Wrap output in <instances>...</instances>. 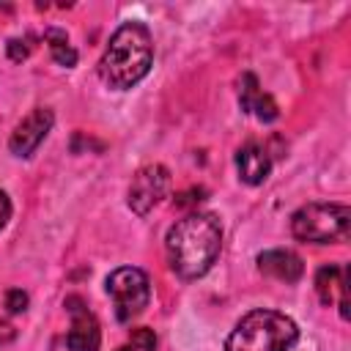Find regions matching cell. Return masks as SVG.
Returning a JSON list of instances; mask_svg holds the SVG:
<instances>
[{
    "label": "cell",
    "instance_id": "6da1fadb",
    "mask_svg": "<svg viewBox=\"0 0 351 351\" xmlns=\"http://www.w3.org/2000/svg\"><path fill=\"white\" fill-rule=\"evenodd\" d=\"M170 266L184 280L203 277L222 250V225L208 211H195L181 217L165 239Z\"/></svg>",
    "mask_w": 351,
    "mask_h": 351
},
{
    "label": "cell",
    "instance_id": "7a4b0ae2",
    "mask_svg": "<svg viewBox=\"0 0 351 351\" xmlns=\"http://www.w3.org/2000/svg\"><path fill=\"white\" fill-rule=\"evenodd\" d=\"M154 63V38L143 22H123L107 41L99 60V77L115 90L137 85Z\"/></svg>",
    "mask_w": 351,
    "mask_h": 351
},
{
    "label": "cell",
    "instance_id": "3957f363",
    "mask_svg": "<svg viewBox=\"0 0 351 351\" xmlns=\"http://www.w3.org/2000/svg\"><path fill=\"white\" fill-rule=\"evenodd\" d=\"M299 340L293 318L277 310L247 313L225 340V351H288Z\"/></svg>",
    "mask_w": 351,
    "mask_h": 351
},
{
    "label": "cell",
    "instance_id": "277c9868",
    "mask_svg": "<svg viewBox=\"0 0 351 351\" xmlns=\"http://www.w3.org/2000/svg\"><path fill=\"white\" fill-rule=\"evenodd\" d=\"M351 228V208L340 203H307L291 217V233L299 241H343Z\"/></svg>",
    "mask_w": 351,
    "mask_h": 351
},
{
    "label": "cell",
    "instance_id": "5b68a950",
    "mask_svg": "<svg viewBox=\"0 0 351 351\" xmlns=\"http://www.w3.org/2000/svg\"><path fill=\"white\" fill-rule=\"evenodd\" d=\"M104 291L112 296L115 318L121 324H129L132 318H137L148 307V299H151L148 274L137 266H121L110 271L104 280Z\"/></svg>",
    "mask_w": 351,
    "mask_h": 351
},
{
    "label": "cell",
    "instance_id": "8992f818",
    "mask_svg": "<svg viewBox=\"0 0 351 351\" xmlns=\"http://www.w3.org/2000/svg\"><path fill=\"white\" fill-rule=\"evenodd\" d=\"M167 186H170V173L167 167L162 165H145L134 173L132 184H129V208L140 217H145L154 206L162 203V197L167 195Z\"/></svg>",
    "mask_w": 351,
    "mask_h": 351
},
{
    "label": "cell",
    "instance_id": "52a82bcc",
    "mask_svg": "<svg viewBox=\"0 0 351 351\" xmlns=\"http://www.w3.org/2000/svg\"><path fill=\"white\" fill-rule=\"evenodd\" d=\"M63 304L71 315V329L66 335L69 351H99V340H101L99 321L82 302V296H66Z\"/></svg>",
    "mask_w": 351,
    "mask_h": 351
},
{
    "label": "cell",
    "instance_id": "ba28073f",
    "mask_svg": "<svg viewBox=\"0 0 351 351\" xmlns=\"http://www.w3.org/2000/svg\"><path fill=\"white\" fill-rule=\"evenodd\" d=\"M52 123H55V115H52V110L49 107H36L27 118H22L19 123H16V129L11 132V140H8V148H11V154L14 156H30L38 145H41V140L49 134V129H52Z\"/></svg>",
    "mask_w": 351,
    "mask_h": 351
},
{
    "label": "cell",
    "instance_id": "9c48e42d",
    "mask_svg": "<svg viewBox=\"0 0 351 351\" xmlns=\"http://www.w3.org/2000/svg\"><path fill=\"white\" fill-rule=\"evenodd\" d=\"M315 293L321 304L340 307V315L348 318V269L343 266H321L315 274Z\"/></svg>",
    "mask_w": 351,
    "mask_h": 351
},
{
    "label": "cell",
    "instance_id": "30bf717a",
    "mask_svg": "<svg viewBox=\"0 0 351 351\" xmlns=\"http://www.w3.org/2000/svg\"><path fill=\"white\" fill-rule=\"evenodd\" d=\"M239 107H241L244 112H252V115H255L258 121H263V123H269V121H274V118L280 115L277 101H274L269 93L261 90L258 77H255L252 71H244V74L239 77Z\"/></svg>",
    "mask_w": 351,
    "mask_h": 351
},
{
    "label": "cell",
    "instance_id": "8fae6325",
    "mask_svg": "<svg viewBox=\"0 0 351 351\" xmlns=\"http://www.w3.org/2000/svg\"><path fill=\"white\" fill-rule=\"evenodd\" d=\"M258 269L266 277H274L280 282H296L304 274V263L291 250H266L258 255Z\"/></svg>",
    "mask_w": 351,
    "mask_h": 351
},
{
    "label": "cell",
    "instance_id": "7c38bea8",
    "mask_svg": "<svg viewBox=\"0 0 351 351\" xmlns=\"http://www.w3.org/2000/svg\"><path fill=\"white\" fill-rule=\"evenodd\" d=\"M236 170H239V178L250 186H258L269 178V170H271V159L266 154V148H261L258 143H247L244 148H239L236 154Z\"/></svg>",
    "mask_w": 351,
    "mask_h": 351
},
{
    "label": "cell",
    "instance_id": "4fadbf2b",
    "mask_svg": "<svg viewBox=\"0 0 351 351\" xmlns=\"http://www.w3.org/2000/svg\"><path fill=\"white\" fill-rule=\"evenodd\" d=\"M44 38H47V44H49V52H52V60H55L58 66H66V69H71V66L77 63V49L69 44V36H66L63 30H58V27H49V30L44 33Z\"/></svg>",
    "mask_w": 351,
    "mask_h": 351
},
{
    "label": "cell",
    "instance_id": "5bb4252c",
    "mask_svg": "<svg viewBox=\"0 0 351 351\" xmlns=\"http://www.w3.org/2000/svg\"><path fill=\"white\" fill-rule=\"evenodd\" d=\"M30 41H33L30 36H25V38H11V41L5 44L8 58H11V60H25V58L30 55V49H33V44H30Z\"/></svg>",
    "mask_w": 351,
    "mask_h": 351
},
{
    "label": "cell",
    "instance_id": "9a60e30c",
    "mask_svg": "<svg viewBox=\"0 0 351 351\" xmlns=\"http://www.w3.org/2000/svg\"><path fill=\"white\" fill-rule=\"evenodd\" d=\"M5 310L8 313H25L27 310V293L22 291V288H11V291H5Z\"/></svg>",
    "mask_w": 351,
    "mask_h": 351
},
{
    "label": "cell",
    "instance_id": "2e32d148",
    "mask_svg": "<svg viewBox=\"0 0 351 351\" xmlns=\"http://www.w3.org/2000/svg\"><path fill=\"white\" fill-rule=\"evenodd\" d=\"M132 348L137 351H154L156 348V337L151 329H134L132 332Z\"/></svg>",
    "mask_w": 351,
    "mask_h": 351
},
{
    "label": "cell",
    "instance_id": "e0dca14e",
    "mask_svg": "<svg viewBox=\"0 0 351 351\" xmlns=\"http://www.w3.org/2000/svg\"><path fill=\"white\" fill-rule=\"evenodd\" d=\"M203 197H206V189H203V186H197V189L181 192V195L176 197V203H178V206H192V203H200Z\"/></svg>",
    "mask_w": 351,
    "mask_h": 351
},
{
    "label": "cell",
    "instance_id": "ac0fdd59",
    "mask_svg": "<svg viewBox=\"0 0 351 351\" xmlns=\"http://www.w3.org/2000/svg\"><path fill=\"white\" fill-rule=\"evenodd\" d=\"M8 217H11V200H8V195L0 189V228L8 222Z\"/></svg>",
    "mask_w": 351,
    "mask_h": 351
},
{
    "label": "cell",
    "instance_id": "d6986e66",
    "mask_svg": "<svg viewBox=\"0 0 351 351\" xmlns=\"http://www.w3.org/2000/svg\"><path fill=\"white\" fill-rule=\"evenodd\" d=\"M115 351H132V346H121V348H115Z\"/></svg>",
    "mask_w": 351,
    "mask_h": 351
}]
</instances>
